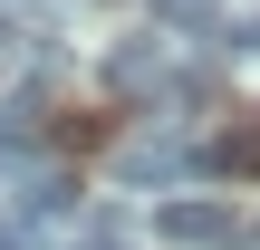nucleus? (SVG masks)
Returning a JSON list of instances; mask_svg holds the SVG:
<instances>
[{
	"instance_id": "nucleus-4",
	"label": "nucleus",
	"mask_w": 260,
	"mask_h": 250,
	"mask_svg": "<svg viewBox=\"0 0 260 250\" xmlns=\"http://www.w3.org/2000/svg\"><path fill=\"white\" fill-rule=\"evenodd\" d=\"M19 202H29V212H48V222H58V212H68V202H77V183H68V173H19Z\"/></svg>"
},
{
	"instance_id": "nucleus-5",
	"label": "nucleus",
	"mask_w": 260,
	"mask_h": 250,
	"mask_svg": "<svg viewBox=\"0 0 260 250\" xmlns=\"http://www.w3.org/2000/svg\"><path fill=\"white\" fill-rule=\"evenodd\" d=\"M0 250H10V241H0Z\"/></svg>"
},
{
	"instance_id": "nucleus-3",
	"label": "nucleus",
	"mask_w": 260,
	"mask_h": 250,
	"mask_svg": "<svg viewBox=\"0 0 260 250\" xmlns=\"http://www.w3.org/2000/svg\"><path fill=\"white\" fill-rule=\"evenodd\" d=\"M106 77L145 96V87H164V48H154V39H135V48H116V58H106Z\"/></svg>"
},
{
	"instance_id": "nucleus-2",
	"label": "nucleus",
	"mask_w": 260,
	"mask_h": 250,
	"mask_svg": "<svg viewBox=\"0 0 260 250\" xmlns=\"http://www.w3.org/2000/svg\"><path fill=\"white\" fill-rule=\"evenodd\" d=\"M183 173H222L212 145H203V154H193V145H125V154H116V183H183Z\"/></svg>"
},
{
	"instance_id": "nucleus-1",
	"label": "nucleus",
	"mask_w": 260,
	"mask_h": 250,
	"mask_svg": "<svg viewBox=\"0 0 260 250\" xmlns=\"http://www.w3.org/2000/svg\"><path fill=\"white\" fill-rule=\"evenodd\" d=\"M154 231L174 250H251L260 231H251V212L241 202H222V193H174L164 212H154Z\"/></svg>"
}]
</instances>
